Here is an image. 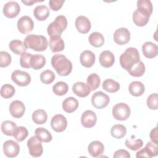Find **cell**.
<instances>
[{
	"instance_id": "1",
	"label": "cell",
	"mask_w": 158,
	"mask_h": 158,
	"mask_svg": "<svg viewBox=\"0 0 158 158\" xmlns=\"http://www.w3.org/2000/svg\"><path fill=\"white\" fill-rule=\"evenodd\" d=\"M51 65L60 76H67L72 70V62L63 54H54L51 58Z\"/></svg>"
},
{
	"instance_id": "2",
	"label": "cell",
	"mask_w": 158,
	"mask_h": 158,
	"mask_svg": "<svg viewBox=\"0 0 158 158\" xmlns=\"http://www.w3.org/2000/svg\"><path fill=\"white\" fill-rule=\"evenodd\" d=\"M140 61V57L138 49L135 48H128L120 56V64L121 67L127 71L132 66Z\"/></svg>"
},
{
	"instance_id": "3",
	"label": "cell",
	"mask_w": 158,
	"mask_h": 158,
	"mask_svg": "<svg viewBox=\"0 0 158 158\" xmlns=\"http://www.w3.org/2000/svg\"><path fill=\"white\" fill-rule=\"evenodd\" d=\"M23 43L27 48L38 52L45 51L48 46V40L44 36L33 34L27 35Z\"/></svg>"
},
{
	"instance_id": "4",
	"label": "cell",
	"mask_w": 158,
	"mask_h": 158,
	"mask_svg": "<svg viewBox=\"0 0 158 158\" xmlns=\"http://www.w3.org/2000/svg\"><path fill=\"white\" fill-rule=\"evenodd\" d=\"M67 27V18L62 15L57 16L55 20L48 27L47 31L50 37L59 36H60L62 33Z\"/></svg>"
},
{
	"instance_id": "5",
	"label": "cell",
	"mask_w": 158,
	"mask_h": 158,
	"mask_svg": "<svg viewBox=\"0 0 158 158\" xmlns=\"http://www.w3.org/2000/svg\"><path fill=\"white\" fill-rule=\"evenodd\" d=\"M112 112L115 120L123 121L128 118L131 114V110L130 107L126 103L120 102L113 107Z\"/></svg>"
},
{
	"instance_id": "6",
	"label": "cell",
	"mask_w": 158,
	"mask_h": 158,
	"mask_svg": "<svg viewBox=\"0 0 158 158\" xmlns=\"http://www.w3.org/2000/svg\"><path fill=\"white\" fill-rule=\"evenodd\" d=\"M27 146L30 154L35 157H40L43 152V148L41 141L36 136L30 138L27 141Z\"/></svg>"
},
{
	"instance_id": "7",
	"label": "cell",
	"mask_w": 158,
	"mask_h": 158,
	"mask_svg": "<svg viewBox=\"0 0 158 158\" xmlns=\"http://www.w3.org/2000/svg\"><path fill=\"white\" fill-rule=\"evenodd\" d=\"M110 102L109 96L102 91L94 93L91 97L92 105L96 109H101L106 107Z\"/></svg>"
},
{
	"instance_id": "8",
	"label": "cell",
	"mask_w": 158,
	"mask_h": 158,
	"mask_svg": "<svg viewBox=\"0 0 158 158\" xmlns=\"http://www.w3.org/2000/svg\"><path fill=\"white\" fill-rule=\"evenodd\" d=\"M11 79L16 85L20 86H26L31 82L30 74L25 71L19 70H16L12 72Z\"/></svg>"
},
{
	"instance_id": "9",
	"label": "cell",
	"mask_w": 158,
	"mask_h": 158,
	"mask_svg": "<svg viewBox=\"0 0 158 158\" xmlns=\"http://www.w3.org/2000/svg\"><path fill=\"white\" fill-rule=\"evenodd\" d=\"M51 126L56 132L64 131L67 126L66 118L62 114H57L52 117L51 120Z\"/></svg>"
},
{
	"instance_id": "10",
	"label": "cell",
	"mask_w": 158,
	"mask_h": 158,
	"mask_svg": "<svg viewBox=\"0 0 158 158\" xmlns=\"http://www.w3.org/2000/svg\"><path fill=\"white\" fill-rule=\"evenodd\" d=\"M34 27V23L31 17L24 15L20 18L17 22V28L22 34H27L31 31Z\"/></svg>"
},
{
	"instance_id": "11",
	"label": "cell",
	"mask_w": 158,
	"mask_h": 158,
	"mask_svg": "<svg viewBox=\"0 0 158 158\" xmlns=\"http://www.w3.org/2000/svg\"><path fill=\"white\" fill-rule=\"evenodd\" d=\"M130 40V33L126 28L117 29L114 33V41L118 45H124Z\"/></svg>"
},
{
	"instance_id": "12",
	"label": "cell",
	"mask_w": 158,
	"mask_h": 158,
	"mask_svg": "<svg viewBox=\"0 0 158 158\" xmlns=\"http://www.w3.org/2000/svg\"><path fill=\"white\" fill-rule=\"evenodd\" d=\"M3 151L6 156L15 157L19 153L20 147L17 142L13 140H7L3 144Z\"/></svg>"
},
{
	"instance_id": "13",
	"label": "cell",
	"mask_w": 158,
	"mask_h": 158,
	"mask_svg": "<svg viewBox=\"0 0 158 158\" xmlns=\"http://www.w3.org/2000/svg\"><path fill=\"white\" fill-rule=\"evenodd\" d=\"M20 11L19 4L15 1H9L6 3L3 7L4 15L10 19L17 17Z\"/></svg>"
},
{
	"instance_id": "14",
	"label": "cell",
	"mask_w": 158,
	"mask_h": 158,
	"mask_svg": "<svg viewBox=\"0 0 158 158\" xmlns=\"http://www.w3.org/2000/svg\"><path fill=\"white\" fill-rule=\"evenodd\" d=\"M96 114L91 110L85 111L81 115V123L85 128H90L93 127L96 125Z\"/></svg>"
},
{
	"instance_id": "15",
	"label": "cell",
	"mask_w": 158,
	"mask_h": 158,
	"mask_svg": "<svg viewBox=\"0 0 158 158\" xmlns=\"http://www.w3.org/2000/svg\"><path fill=\"white\" fill-rule=\"evenodd\" d=\"M75 25L77 31L82 34L88 33L91 27L89 20L83 15H80L77 17L75 22Z\"/></svg>"
},
{
	"instance_id": "16",
	"label": "cell",
	"mask_w": 158,
	"mask_h": 158,
	"mask_svg": "<svg viewBox=\"0 0 158 158\" xmlns=\"http://www.w3.org/2000/svg\"><path fill=\"white\" fill-rule=\"evenodd\" d=\"M25 110V106L24 104L19 100L12 101L9 106V112L12 117L14 118L22 117Z\"/></svg>"
},
{
	"instance_id": "17",
	"label": "cell",
	"mask_w": 158,
	"mask_h": 158,
	"mask_svg": "<svg viewBox=\"0 0 158 158\" xmlns=\"http://www.w3.org/2000/svg\"><path fill=\"white\" fill-rule=\"evenodd\" d=\"M72 91L75 95L80 98L88 96L91 91L87 83H85L81 81H78L74 83L72 86Z\"/></svg>"
},
{
	"instance_id": "18",
	"label": "cell",
	"mask_w": 158,
	"mask_h": 158,
	"mask_svg": "<svg viewBox=\"0 0 158 158\" xmlns=\"http://www.w3.org/2000/svg\"><path fill=\"white\" fill-rule=\"evenodd\" d=\"M142 51L146 58L152 59L158 54V46L151 41H147L143 44Z\"/></svg>"
},
{
	"instance_id": "19",
	"label": "cell",
	"mask_w": 158,
	"mask_h": 158,
	"mask_svg": "<svg viewBox=\"0 0 158 158\" xmlns=\"http://www.w3.org/2000/svg\"><path fill=\"white\" fill-rule=\"evenodd\" d=\"M95 54L89 50L83 51L80 56L81 64L86 68L91 67L95 62Z\"/></svg>"
},
{
	"instance_id": "20",
	"label": "cell",
	"mask_w": 158,
	"mask_h": 158,
	"mask_svg": "<svg viewBox=\"0 0 158 158\" xmlns=\"http://www.w3.org/2000/svg\"><path fill=\"white\" fill-rule=\"evenodd\" d=\"M99 60L101 66L105 68H109L114 64L115 57L110 51H104L100 54Z\"/></svg>"
},
{
	"instance_id": "21",
	"label": "cell",
	"mask_w": 158,
	"mask_h": 158,
	"mask_svg": "<svg viewBox=\"0 0 158 158\" xmlns=\"http://www.w3.org/2000/svg\"><path fill=\"white\" fill-rule=\"evenodd\" d=\"M88 151L92 157H100V156L104 152V146L101 141H94L89 144Z\"/></svg>"
},
{
	"instance_id": "22",
	"label": "cell",
	"mask_w": 158,
	"mask_h": 158,
	"mask_svg": "<svg viewBox=\"0 0 158 158\" xmlns=\"http://www.w3.org/2000/svg\"><path fill=\"white\" fill-rule=\"evenodd\" d=\"M49 44L51 51L53 53L62 51L65 47L64 40L60 36H59L51 37L49 39Z\"/></svg>"
},
{
	"instance_id": "23",
	"label": "cell",
	"mask_w": 158,
	"mask_h": 158,
	"mask_svg": "<svg viewBox=\"0 0 158 158\" xmlns=\"http://www.w3.org/2000/svg\"><path fill=\"white\" fill-rule=\"evenodd\" d=\"M78 107V102L73 97H68L62 102V109L67 113H72Z\"/></svg>"
},
{
	"instance_id": "24",
	"label": "cell",
	"mask_w": 158,
	"mask_h": 158,
	"mask_svg": "<svg viewBox=\"0 0 158 158\" xmlns=\"http://www.w3.org/2000/svg\"><path fill=\"white\" fill-rule=\"evenodd\" d=\"M49 8L44 5L37 6L33 10V15L39 21L45 20L49 17Z\"/></svg>"
},
{
	"instance_id": "25",
	"label": "cell",
	"mask_w": 158,
	"mask_h": 158,
	"mask_svg": "<svg viewBox=\"0 0 158 158\" xmlns=\"http://www.w3.org/2000/svg\"><path fill=\"white\" fill-rule=\"evenodd\" d=\"M9 47L14 53L17 55H22L25 53L27 49L24 43L18 40L11 41L9 44Z\"/></svg>"
},
{
	"instance_id": "26",
	"label": "cell",
	"mask_w": 158,
	"mask_h": 158,
	"mask_svg": "<svg viewBox=\"0 0 158 158\" xmlns=\"http://www.w3.org/2000/svg\"><path fill=\"white\" fill-rule=\"evenodd\" d=\"M130 93L133 96H141L145 90L144 85L140 81H135L130 83L128 86Z\"/></svg>"
},
{
	"instance_id": "27",
	"label": "cell",
	"mask_w": 158,
	"mask_h": 158,
	"mask_svg": "<svg viewBox=\"0 0 158 158\" xmlns=\"http://www.w3.org/2000/svg\"><path fill=\"white\" fill-rule=\"evenodd\" d=\"M132 17L133 22L136 25L139 27H144L148 23L150 17L136 9L133 12Z\"/></svg>"
},
{
	"instance_id": "28",
	"label": "cell",
	"mask_w": 158,
	"mask_h": 158,
	"mask_svg": "<svg viewBox=\"0 0 158 158\" xmlns=\"http://www.w3.org/2000/svg\"><path fill=\"white\" fill-rule=\"evenodd\" d=\"M137 10L150 17L153 10L152 2L149 0H139L137 1Z\"/></svg>"
},
{
	"instance_id": "29",
	"label": "cell",
	"mask_w": 158,
	"mask_h": 158,
	"mask_svg": "<svg viewBox=\"0 0 158 158\" xmlns=\"http://www.w3.org/2000/svg\"><path fill=\"white\" fill-rule=\"evenodd\" d=\"M146 70V67L144 63L142 61H139L134 64L132 67L127 72L131 76L135 77H142Z\"/></svg>"
},
{
	"instance_id": "30",
	"label": "cell",
	"mask_w": 158,
	"mask_h": 158,
	"mask_svg": "<svg viewBox=\"0 0 158 158\" xmlns=\"http://www.w3.org/2000/svg\"><path fill=\"white\" fill-rule=\"evenodd\" d=\"M102 86L106 91L110 93L118 91L120 87L118 82L110 78L105 80L102 84Z\"/></svg>"
},
{
	"instance_id": "31",
	"label": "cell",
	"mask_w": 158,
	"mask_h": 158,
	"mask_svg": "<svg viewBox=\"0 0 158 158\" xmlns=\"http://www.w3.org/2000/svg\"><path fill=\"white\" fill-rule=\"evenodd\" d=\"M90 44L95 48L101 47L104 43V38L103 35L99 32H93L88 38Z\"/></svg>"
},
{
	"instance_id": "32",
	"label": "cell",
	"mask_w": 158,
	"mask_h": 158,
	"mask_svg": "<svg viewBox=\"0 0 158 158\" xmlns=\"http://www.w3.org/2000/svg\"><path fill=\"white\" fill-rule=\"evenodd\" d=\"M17 128L16 123L10 120L4 121L1 126V131L7 136H13Z\"/></svg>"
},
{
	"instance_id": "33",
	"label": "cell",
	"mask_w": 158,
	"mask_h": 158,
	"mask_svg": "<svg viewBox=\"0 0 158 158\" xmlns=\"http://www.w3.org/2000/svg\"><path fill=\"white\" fill-rule=\"evenodd\" d=\"M32 120L36 124H43L46 123L48 120L47 113L43 109L36 110L32 114Z\"/></svg>"
},
{
	"instance_id": "34",
	"label": "cell",
	"mask_w": 158,
	"mask_h": 158,
	"mask_svg": "<svg viewBox=\"0 0 158 158\" xmlns=\"http://www.w3.org/2000/svg\"><path fill=\"white\" fill-rule=\"evenodd\" d=\"M127 133L126 127L121 124H116L112 127L110 129V135L116 139L123 138Z\"/></svg>"
},
{
	"instance_id": "35",
	"label": "cell",
	"mask_w": 158,
	"mask_h": 158,
	"mask_svg": "<svg viewBox=\"0 0 158 158\" xmlns=\"http://www.w3.org/2000/svg\"><path fill=\"white\" fill-rule=\"evenodd\" d=\"M35 136H36L38 139L44 143H48L50 142L52 139V136L50 132L44 128H37L35 131Z\"/></svg>"
},
{
	"instance_id": "36",
	"label": "cell",
	"mask_w": 158,
	"mask_h": 158,
	"mask_svg": "<svg viewBox=\"0 0 158 158\" xmlns=\"http://www.w3.org/2000/svg\"><path fill=\"white\" fill-rule=\"evenodd\" d=\"M46 64L45 57L41 54H34L32 56L31 65L34 70H40Z\"/></svg>"
},
{
	"instance_id": "37",
	"label": "cell",
	"mask_w": 158,
	"mask_h": 158,
	"mask_svg": "<svg viewBox=\"0 0 158 158\" xmlns=\"http://www.w3.org/2000/svg\"><path fill=\"white\" fill-rule=\"evenodd\" d=\"M87 85L91 89V91H94L99 88L101 83V79L96 73H93L88 75L86 79Z\"/></svg>"
},
{
	"instance_id": "38",
	"label": "cell",
	"mask_w": 158,
	"mask_h": 158,
	"mask_svg": "<svg viewBox=\"0 0 158 158\" xmlns=\"http://www.w3.org/2000/svg\"><path fill=\"white\" fill-rule=\"evenodd\" d=\"M69 89L67 84L64 81H58L52 86V91L57 96L65 95Z\"/></svg>"
},
{
	"instance_id": "39",
	"label": "cell",
	"mask_w": 158,
	"mask_h": 158,
	"mask_svg": "<svg viewBox=\"0 0 158 158\" xmlns=\"http://www.w3.org/2000/svg\"><path fill=\"white\" fill-rule=\"evenodd\" d=\"M15 92L14 87L10 84H5L1 86V96L5 98L9 99L12 98Z\"/></svg>"
},
{
	"instance_id": "40",
	"label": "cell",
	"mask_w": 158,
	"mask_h": 158,
	"mask_svg": "<svg viewBox=\"0 0 158 158\" xmlns=\"http://www.w3.org/2000/svg\"><path fill=\"white\" fill-rule=\"evenodd\" d=\"M54 73L51 70H46L40 74V80L42 83L48 85L51 84L55 80Z\"/></svg>"
},
{
	"instance_id": "41",
	"label": "cell",
	"mask_w": 158,
	"mask_h": 158,
	"mask_svg": "<svg viewBox=\"0 0 158 158\" xmlns=\"http://www.w3.org/2000/svg\"><path fill=\"white\" fill-rule=\"evenodd\" d=\"M28 135V130L23 126L17 127L13 136L19 142L23 141Z\"/></svg>"
},
{
	"instance_id": "42",
	"label": "cell",
	"mask_w": 158,
	"mask_h": 158,
	"mask_svg": "<svg viewBox=\"0 0 158 158\" xmlns=\"http://www.w3.org/2000/svg\"><path fill=\"white\" fill-rule=\"evenodd\" d=\"M125 146L132 151H137L143 146V141L141 139L135 140L126 139L125 142Z\"/></svg>"
},
{
	"instance_id": "43",
	"label": "cell",
	"mask_w": 158,
	"mask_h": 158,
	"mask_svg": "<svg viewBox=\"0 0 158 158\" xmlns=\"http://www.w3.org/2000/svg\"><path fill=\"white\" fill-rule=\"evenodd\" d=\"M144 148L145 149L149 158L157 156L158 154V146L152 141L148 142Z\"/></svg>"
},
{
	"instance_id": "44",
	"label": "cell",
	"mask_w": 158,
	"mask_h": 158,
	"mask_svg": "<svg viewBox=\"0 0 158 158\" xmlns=\"http://www.w3.org/2000/svg\"><path fill=\"white\" fill-rule=\"evenodd\" d=\"M33 54L28 52H25L21 55L20 58V64L22 67L29 69L31 68V62Z\"/></svg>"
},
{
	"instance_id": "45",
	"label": "cell",
	"mask_w": 158,
	"mask_h": 158,
	"mask_svg": "<svg viewBox=\"0 0 158 158\" xmlns=\"http://www.w3.org/2000/svg\"><path fill=\"white\" fill-rule=\"evenodd\" d=\"M147 106L151 110H157L158 108V96L157 93L149 95L147 99Z\"/></svg>"
},
{
	"instance_id": "46",
	"label": "cell",
	"mask_w": 158,
	"mask_h": 158,
	"mask_svg": "<svg viewBox=\"0 0 158 158\" xmlns=\"http://www.w3.org/2000/svg\"><path fill=\"white\" fill-rule=\"evenodd\" d=\"M12 61L10 55L6 51L0 52V67H6L10 65Z\"/></svg>"
},
{
	"instance_id": "47",
	"label": "cell",
	"mask_w": 158,
	"mask_h": 158,
	"mask_svg": "<svg viewBox=\"0 0 158 158\" xmlns=\"http://www.w3.org/2000/svg\"><path fill=\"white\" fill-rule=\"evenodd\" d=\"M64 3V0H51L49 1V7L54 11L59 10L62 7Z\"/></svg>"
},
{
	"instance_id": "48",
	"label": "cell",
	"mask_w": 158,
	"mask_h": 158,
	"mask_svg": "<svg viewBox=\"0 0 158 158\" xmlns=\"http://www.w3.org/2000/svg\"><path fill=\"white\" fill-rule=\"evenodd\" d=\"M113 157L114 158H118V157L130 158V154L127 151H126L125 149H118V150H117L114 152Z\"/></svg>"
},
{
	"instance_id": "49",
	"label": "cell",
	"mask_w": 158,
	"mask_h": 158,
	"mask_svg": "<svg viewBox=\"0 0 158 158\" xmlns=\"http://www.w3.org/2000/svg\"><path fill=\"white\" fill-rule=\"evenodd\" d=\"M150 138L154 143L158 144V141H157V128L155 127L153 128L151 132H150Z\"/></svg>"
},
{
	"instance_id": "50",
	"label": "cell",
	"mask_w": 158,
	"mask_h": 158,
	"mask_svg": "<svg viewBox=\"0 0 158 158\" xmlns=\"http://www.w3.org/2000/svg\"><path fill=\"white\" fill-rule=\"evenodd\" d=\"M42 1H32V0H30V1H22V3L25 4L26 6H31L34 3L38 2H42Z\"/></svg>"
}]
</instances>
